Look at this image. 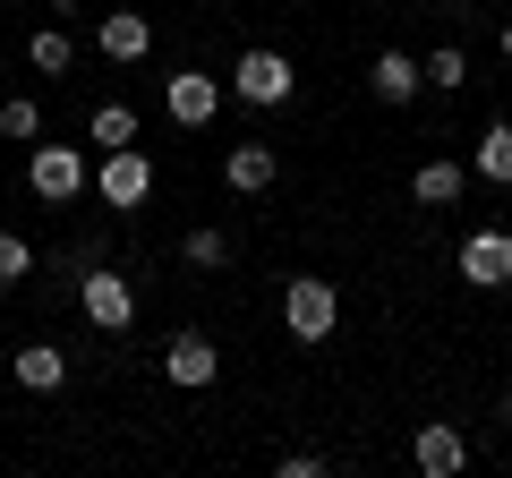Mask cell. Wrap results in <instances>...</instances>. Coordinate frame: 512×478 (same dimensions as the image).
Wrapping results in <instances>:
<instances>
[{"label":"cell","mask_w":512,"mask_h":478,"mask_svg":"<svg viewBox=\"0 0 512 478\" xmlns=\"http://www.w3.org/2000/svg\"><path fill=\"white\" fill-rule=\"evenodd\" d=\"M504 427H512V393H504Z\"/></svg>","instance_id":"23"},{"label":"cell","mask_w":512,"mask_h":478,"mask_svg":"<svg viewBox=\"0 0 512 478\" xmlns=\"http://www.w3.org/2000/svg\"><path fill=\"white\" fill-rule=\"evenodd\" d=\"M282 325H291V342H333V325H342V291H333L325 274H291L282 282Z\"/></svg>","instance_id":"1"},{"label":"cell","mask_w":512,"mask_h":478,"mask_svg":"<svg viewBox=\"0 0 512 478\" xmlns=\"http://www.w3.org/2000/svg\"><path fill=\"white\" fill-rule=\"evenodd\" d=\"M410 197H419V205H453V197H461V163H419Z\"/></svg>","instance_id":"18"},{"label":"cell","mask_w":512,"mask_h":478,"mask_svg":"<svg viewBox=\"0 0 512 478\" xmlns=\"http://www.w3.org/2000/svg\"><path fill=\"white\" fill-rule=\"evenodd\" d=\"M478 180H495V188H512V120H487V137H478Z\"/></svg>","instance_id":"14"},{"label":"cell","mask_w":512,"mask_h":478,"mask_svg":"<svg viewBox=\"0 0 512 478\" xmlns=\"http://www.w3.org/2000/svg\"><path fill=\"white\" fill-rule=\"evenodd\" d=\"M367 86H376V103H393V111H402V103H419V94H427V69H419L410 52H376Z\"/></svg>","instance_id":"11"},{"label":"cell","mask_w":512,"mask_h":478,"mask_svg":"<svg viewBox=\"0 0 512 478\" xmlns=\"http://www.w3.org/2000/svg\"><path fill=\"white\" fill-rule=\"evenodd\" d=\"M410 461H419V478H461L470 470V436H461L453 419H427L419 436H410Z\"/></svg>","instance_id":"6"},{"label":"cell","mask_w":512,"mask_h":478,"mask_svg":"<svg viewBox=\"0 0 512 478\" xmlns=\"http://www.w3.org/2000/svg\"><path fill=\"white\" fill-rule=\"evenodd\" d=\"M86 137H94V146H137V111H128V103H94V120H86Z\"/></svg>","instance_id":"15"},{"label":"cell","mask_w":512,"mask_h":478,"mask_svg":"<svg viewBox=\"0 0 512 478\" xmlns=\"http://www.w3.org/2000/svg\"><path fill=\"white\" fill-rule=\"evenodd\" d=\"M163 111L180 120V129H205L222 111V77H205V69H180V77H163Z\"/></svg>","instance_id":"8"},{"label":"cell","mask_w":512,"mask_h":478,"mask_svg":"<svg viewBox=\"0 0 512 478\" xmlns=\"http://www.w3.org/2000/svg\"><path fill=\"white\" fill-rule=\"evenodd\" d=\"M26 60H35L43 77H69V60H77V43L60 35V26H35V43H26Z\"/></svg>","instance_id":"17"},{"label":"cell","mask_w":512,"mask_h":478,"mask_svg":"<svg viewBox=\"0 0 512 478\" xmlns=\"http://www.w3.org/2000/svg\"><path fill=\"white\" fill-rule=\"evenodd\" d=\"M504 60H512V18H504Z\"/></svg>","instance_id":"22"},{"label":"cell","mask_w":512,"mask_h":478,"mask_svg":"<svg viewBox=\"0 0 512 478\" xmlns=\"http://www.w3.org/2000/svg\"><path fill=\"white\" fill-rule=\"evenodd\" d=\"M94 52H103L111 69H128V60H146V52H154V26L137 18V9H111V18L94 26Z\"/></svg>","instance_id":"10"},{"label":"cell","mask_w":512,"mask_h":478,"mask_svg":"<svg viewBox=\"0 0 512 478\" xmlns=\"http://www.w3.org/2000/svg\"><path fill=\"white\" fill-rule=\"evenodd\" d=\"M9 368H18L26 393H60V385H69V350H60V342H26Z\"/></svg>","instance_id":"13"},{"label":"cell","mask_w":512,"mask_h":478,"mask_svg":"<svg viewBox=\"0 0 512 478\" xmlns=\"http://www.w3.org/2000/svg\"><path fill=\"white\" fill-rule=\"evenodd\" d=\"M77 308H86L94 333H128V325H137V291H128L111 265H86V282H77Z\"/></svg>","instance_id":"5"},{"label":"cell","mask_w":512,"mask_h":478,"mask_svg":"<svg viewBox=\"0 0 512 478\" xmlns=\"http://www.w3.org/2000/svg\"><path fill=\"white\" fill-rule=\"evenodd\" d=\"M0 137H9V146H26V137H43V111L26 103V94H9V103H0Z\"/></svg>","instance_id":"20"},{"label":"cell","mask_w":512,"mask_h":478,"mask_svg":"<svg viewBox=\"0 0 512 478\" xmlns=\"http://www.w3.org/2000/svg\"><path fill=\"white\" fill-rule=\"evenodd\" d=\"M231 94H239V103H256V111H282V103L299 94L291 52H265V43H248V52H239V69H231Z\"/></svg>","instance_id":"2"},{"label":"cell","mask_w":512,"mask_h":478,"mask_svg":"<svg viewBox=\"0 0 512 478\" xmlns=\"http://www.w3.org/2000/svg\"><path fill=\"white\" fill-rule=\"evenodd\" d=\"M35 274V248H26L18 231H0V291H9V282H26Z\"/></svg>","instance_id":"21"},{"label":"cell","mask_w":512,"mask_h":478,"mask_svg":"<svg viewBox=\"0 0 512 478\" xmlns=\"http://www.w3.org/2000/svg\"><path fill=\"white\" fill-rule=\"evenodd\" d=\"M461 282L470 291H504L512 282V231H470L461 239Z\"/></svg>","instance_id":"7"},{"label":"cell","mask_w":512,"mask_h":478,"mask_svg":"<svg viewBox=\"0 0 512 478\" xmlns=\"http://www.w3.org/2000/svg\"><path fill=\"white\" fill-rule=\"evenodd\" d=\"M163 376L197 393V385H214V376H222V350L205 342V333H171V342H163Z\"/></svg>","instance_id":"9"},{"label":"cell","mask_w":512,"mask_h":478,"mask_svg":"<svg viewBox=\"0 0 512 478\" xmlns=\"http://www.w3.org/2000/svg\"><path fill=\"white\" fill-rule=\"evenodd\" d=\"M26 188H35L43 205H77L94 188V163L77 146H35V154H26Z\"/></svg>","instance_id":"3"},{"label":"cell","mask_w":512,"mask_h":478,"mask_svg":"<svg viewBox=\"0 0 512 478\" xmlns=\"http://www.w3.org/2000/svg\"><path fill=\"white\" fill-rule=\"evenodd\" d=\"M419 69H427V86H444V94H461V86H470V60H461V43H444V52H427Z\"/></svg>","instance_id":"19"},{"label":"cell","mask_w":512,"mask_h":478,"mask_svg":"<svg viewBox=\"0 0 512 478\" xmlns=\"http://www.w3.org/2000/svg\"><path fill=\"white\" fill-rule=\"evenodd\" d=\"M180 257H188V265H197V274H222V265H231V239H222V231H214V222H197V231H188V239H180Z\"/></svg>","instance_id":"16"},{"label":"cell","mask_w":512,"mask_h":478,"mask_svg":"<svg viewBox=\"0 0 512 478\" xmlns=\"http://www.w3.org/2000/svg\"><path fill=\"white\" fill-rule=\"evenodd\" d=\"M94 197H103L111 214H137V205L154 197V163L137 146H111L103 163H94Z\"/></svg>","instance_id":"4"},{"label":"cell","mask_w":512,"mask_h":478,"mask_svg":"<svg viewBox=\"0 0 512 478\" xmlns=\"http://www.w3.org/2000/svg\"><path fill=\"white\" fill-rule=\"evenodd\" d=\"M274 171H282V154H274V146H256V137L222 154V180H231L239 197H265V188H274Z\"/></svg>","instance_id":"12"}]
</instances>
